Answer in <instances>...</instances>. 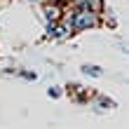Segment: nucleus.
<instances>
[{
    "label": "nucleus",
    "mask_w": 129,
    "mask_h": 129,
    "mask_svg": "<svg viewBox=\"0 0 129 129\" xmlns=\"http://www.w3.org/2000/svg\"><path fill=\"white\" fill-rule=\"evenodd\" d=\"M61 17L71 24L73 31H87V28L99 26V12L94 10H85V7H75L73 12L61 14Z\"/></svg>",
    "instance_id": "obj_1"
},
{
    "label": "nucleus",
    "mask_w": 129,
    "mask_h": 129,
    "mask_svg": "<svg viewBox=\"0 0 129 129\" xmlns=\"http://www.w3.org/2000/svg\"><path fill=\"white\" fill-rule=\"evenodd\" d=\"M61 12H63V7L59 3L45 5V19H47V24H49V21H59V19H61Z\"/></svg>",
    "instance_id": "obj_2"
},
{
    "label": "nucleus",
    "mask_w": 129,
    "mask_h": 129,
    "mask_svg": "<svg viewBox=\"0 0 129 129\" xmlns=\"http://www.w3.org/2000/svg\"><path fill=\"white\" fill-rule=\"evenodd\" d=\"M73 5L75 7H85V10H94V12H101L103 10V3H101V0H75Z\"/></svg>",
    "instance_id": "obj_3"
},
{
    "label": "nucleus",
    "mask_w": 129,
    "mask_h": 129,
    "mask_svg": "<svg viewBox=\"0 0 129 129\" xmlns=\"http://www.w3.org/2000/svg\"><path fill=\"white\" fill-rule=\"evenodd\" d=\"M82 71H85L87 75H94V78H101V68H99V66H85Z\"/></svg>",
    "instance_id": "obj_4"
},
{
    "label": "nucleus",
    "mask_w": 129,
    "mask_h": 129,
    "mask_svg": "<svg viewBox=\"0 0 129 129\" xmlns=\"http://www.w3.org/2000/svg\"><path fill=\"white\" fill-rule=\"evenodd\" d=\"M47 94L56 99V96H59V94H61V92H59V87H49V92H47Z\"/></svg>",
    "instance_id": "obj_5"
}]
</instances>
